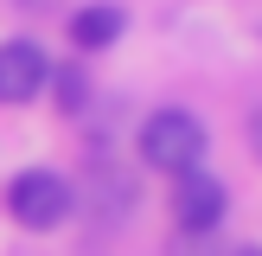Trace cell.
Here are the masks:
<instances>
[{
    "label": "cell",
    "mask_w": 262,
    "mask_h": 256,
    "mask_svg": "<svg viewBox=\"0 0 262 256\" xmlns=\"http://www.w3.org/2000/svg\"><path fill=\"white\" fill-rule=\"evenodd\" d=\"M230 256H262V250H230Z\"/></svg>",
    "instance_id": "obj_9"
},
{
    "label": "cell",
    "mask_w": 262,
    "mask_h": 256,
    "mask_svg": "<svg viewBox=\"0 0 262 256\" xmlns=\"http://www.w3.org/2000/svg\"><path fill=\"white\" fill-rule=\"evenodd\" d=\"M243 135H250V154H256V160H262V102H256V109H250V122H243Z\"/></svg>",
    "instance_id": "obj_7"
},
{
    "label": "cell",
    "mask_w": 262,
    "mask_h": 256,
    "mask_svg": "<svg viewBox=\"0 0 262 256\" xmlns=\"http://www.w3.org/2000/svg\"><path fill=\"white\" fill-rule=\"evenodd\" d=\"M122 32H128V13L109 7V0H96V7H77V13H71V45H77V51H102V45H115Z\"/></svg>",
    "instance_id": "obj_5"
},
{
    "label": "cell",
    "mask_w": 262,
    "mask_h": 256,
    "mask_svg": "<svg viewBox=\"0 0 262 256\" xmlns=\"http://www.w3.org/2000/svg\"><path fill=\"white\" fill-rule=\"evenodd\" d=\"M224 211H230V186H224V179H211L205 166H192V173L173 179V218H179V230L211 237V230L224 224Z\"/></svg>",
    "instance_id": "obj_3"
},
{
    "label": "cell",
    "mask_w": 262,
    "mask_h": 256,
    "mask_svg": "<svg viewBox=\"0 0 262 256\" xmlns=\"http://www.w3.org/2000/svg\"><path fill=\"white\" fill-rule=\"evenodd\" d=\"M45 83H51V96H58V109H64V115H77V109L90 102V77H83V64H58Z\"/></svg>",
    "instance_id": "obj_6"
},
{
    "label": "cell",
    "mask_w": 262,
    "mask_h": 256,
    "mask_svg": "<svg viewBox=\"0 0 262 256\" xmlns=\"http://www.w3.org/2000/svg\"><path fill=\"white\" fill-rule=\"evenodd\" d=\"M71 205H77V186L64 173H51V166L13 173V186H7V211H13V224H26V230H58L64 218H71Z\"/></svg>",
    "instance_id": "obj_2"
},
{
    "label": "cell",
    "mask_w": 262,
    "mask_h": 256,
    "mask_svg": "<svg viewBox=\"0 0 262 256\" xmlns=\"http://www.w3.org/2000/svg\"><path fill=\"white\" fill-rule=\"evenodd\" d=\"M19 7H51V0H19Z\"/></svg>",
    "instance_id": "obj_8"
},
{
    "label": "cell",
    "mask_w": 262,
    "mask_h": 256,
    "mask_svg": "<svg viewBox=\"0 0 262 256\" xmlns=\"http://www.w3.org/2000/svg\"><path fill=\"white\" fill-rule=\"evenodd\" d=\"M51 77V58L38 51V38H7L0 45V109H19L45 90Z\"/></svg>",
    "instance_id": "obj_4"
},
{
    "label": "cell",
    "mask_w": 262,
    "mask_h": 256,
    "mask_svg": "<svg viewBox=\"0 0 262 256\" xmlns=\"http://www.w3.org/2000/svg\"><path fill=\"white\" fill-rule=\"evenodd\" d=\"M205 122L192 109H179V102H166V109H154L147 122H141V160L154 166V173H192V166L205 160Z\"/></svg>",
    "instance_id": "obj_1"
}]
</instances>
